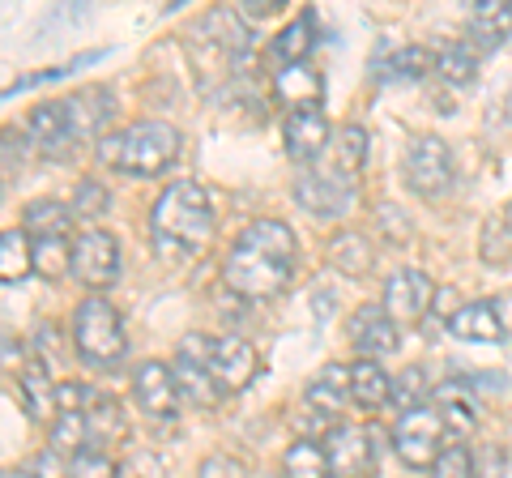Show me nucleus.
<instances>
[{"mask_svg": "<svg viewBox=\"0 0 512 478\" xmlns=\"http://www.w3.org/2000/svg\"><path fill=\"white\" fill-rule=\"evenodd\" d=\"M295 257H299L295 231L278 218H256L231 244L222 278H227L231 291L244 295V299H274L291 286Z\"/></svg>", "mask_w": 512, "mask_h": 478, "instance_id": "f257e3e1", "label": "nucleus"}, {"mask_svg": "<svg viewBox=\"0 0 512 478\" xmlns=\"http://www.w3.org/2000/svg\"><path fill=\"white\" fill-rule=\"evenodd\" d=\"M150 235L163 257H201L205 244L214 239V205L205 188L197 180H175L171 188H163V197L150 210Z\"/></svg>", "mask_w": 512, "mask_h": 478, "instance_id": "f03ea898", "label": "nucleus"}, {"mask_svg": "<svg viewBox=\"0 0 512 478\" xmlns=\"http://www.w3.org/2000/svg\"><path fill=\"white\" fill-rule=\"evenodd\" d=\"M175 154H180V129L167 120H137L99 141L103 167L120 175H158L175 163Z\"/></svg>", "mask_w": 512, "mask_h": 478, "instance_id": "7ed1b4c3", "label": "nucleus"}, {"mask_svg": "<svg viewBox=\"0 0 512 478\" xmlns=\"http://www.w3.org/2000/svg\"><path fill=\"white\" fill-rule=\"evenodd\" d=\"M73 338H77V355L94 368H111V363L124 359L128 350V333L120 312L99 295H86L73 312Z\"/></svg>", "mask_w": 512, "mask_h": 478, "instance_id": "20e7f679", "label": "nucleus"}, {"mask_svg": "<svg viewBox=\"0 0 512 478\" xmlns=\"http://www.w3.org/2000/svg\"><path fill=\"white\" fill-rule=\"evenodd\" d=\"M295 201L312 218H346L359 201V184H355V175L342 167H333V171L303 167L295 180Z\"/></svg>", "mask_w": 512, "mask_h": 478, "instance_id": "39448f33", "label": "nucleus"}, {"mask_svg": "<svg viewBox=\"0 0 512 478\" xmlns=\"http://www.w3.org/2000/svg\"><path fill=\"white\" fill-rule=\"evenodd\" d=\"M440 440H444V419H440V410L431 402L406 410L402 419H397V427H393V449L410 470L436 466V457L444 453Z\"/></svg>", "mask_w": 512, "mask_h": 478, "instance_id": "423d86ee", "label": "nucleus"}, {"mask_svg": "<svg viewBox=\"0 0 512 478\" xmlns=\"http://www.w3.org/2000/svg\"><path fill=\"white\" fill-rule=\"evenodd\" d=\"M175 380H180V389L188 393V402L197 406H218L222 397V385L214 376V338H205V333H188L175 350Z\"/></svg>", "mask_w": 512, "mask_h": 478, "instance_id": "0eeeda50", "label": "nucleus"}, {"mask_svg": "<svg viewBox=\"0 0 512 478\" xmlns=\"http://www.w3.org/2000/svg\"><path fill=\"white\" fill-rule=\"evenodd\" d=\"M73 278L86 291H107L120 282V244L107 231H82L73 239Z\"/></svg>", "mask_w": 512, "mask_h": 478, "instance_id": "6e6552de", "label": "nucleus"}, {"mask_svg": "<svg viewBox=\"0 0 512 478\" xmlns=\"http://www.w3.org/2000/svg\"><path fill=\"white\" fill-rule=\"evenodd\" d=\"M329 478H372L376 474V436L359 423H342L325 436Z\"/></svg>", "mask_w": 512, "mask_h": 478, "instance_id": "1a4fd4ad", "label": "nucleus"}, {"mask_svg": "<svg viewBox=\"0 0 512 478\" xmlns=\"http://www.w3.org/2000/svg\"><path fill=\"white\" fill-rule=\"evenodd\" d=\"M406 184L419 197H440L453 184V154L440 137H414L406 150Z\"/></svg>", "mask_w": 512, "mask_h": 478, "instance_id": "9d476101", "label": "nucleus"}, {"mask_svg": "<svg viewBox=\"0 0 512 478\" xmlns=\"http://www.w3.org/2000/svg\"><path fill=\"white\" fill-rule=\"evenodd\" d=\"M133 393H137V406L150 414V419L158 423H171L175 414H180V380H175V372L167 368V363H141L137 376H133Z\"/></svg>", "mask_w": 512, "mask_h": 478, "instance_id": "9b49d317", "label": "nucleus"}, {"mask_svg": "<svg viewBox=\"0 0 512 478\" xmlns=\"http://www.w3.org/2000/svg\"><path fill=\"white\" fill-rule=\"evenodd\" d=\"M431 295H436V286H431V278L423 274V269H397V274L384 282V304L380 308L389 312L397 325H414V321H423Z\"/></svg>", "mask_w": 512, "mask_h": 478, "instance_id": "f8f14e48", "label": "nucleus"}, {"mask_svg": "<svg viewBox=\"0 0 512 478\" xmlns=\"http://www.w3.org/2000/svg\"><path fill=\"white\" fill-rule=\"evenodd\" d=\"M282 141H286V154H291L295 163L308 167L312 158L325 154V146H333V129H329L325 111H320V107L291 111L286 124H282Z\"/></svg>", "mask_w": 512, "mask_h": 478, "instance_id": "ddd939ff", "label": "nucleus"}, {"mask_svg": "<svg viewBox=\"0 0 512 478\" xmlns=\"http://www.w3.org/2000/svg\"><path fill=\"white\" fill-rule=\"evenodd\" d=\"M64 111H69V124H73V137L77 141H103V129L116 116V99H111L107 86H86L69 94V99H60Z\"/></svg>", "mask_w": 512, "mask_h": 478, "instance_id": "4468645a", "label": "nucleus"}, {"mask_svg": "<svg viewBox=\"0 0 512 478\" xmlns=\"http://www.w3.org/2000/svg\"><path fill=\"white\" fill-rule=\"evenodd\" d=\"M26 141H30V150H39L47 158H64V154H69L77 146V137H73V124H69V111H64V103H43V107L30 111Z\"/></svg>", "mask_w": 512, "mask_h": 478, "instance_id": "2eb2a0df", "label": "nucleus"}, {"mask_svg": "<svg viewBox=\"0 0 512 478\" xmlns=\"http://www.w3.org/2000/svg\"><path fill=\"white\" fill-rule=\"evenodd\" d=\"M350 338H355L363 359L393 355V350H397V321L384 308L367 304V308H359L355 316H350Z\"/></svg>", "mask_w": 512, "mask_h": 478, "instance_id": "dca6fc26", "label": "nucleus"}, {"mask_svg": "<svg viewBox=\"0 0 512 478\" xmlns=\"http://www.w3.org/2000/svg\"><path fill=\"white\" fill-rule=\"evenodd\" d=\"M256 372V350L244 342V338H218L214 342V376H218V385L222 393H239L252 380Z\"/></svg>", "mask_w": 512, "mask_h": 478, "instance_id": "f3484780", "label": "nucleus"}, {"mask_svg": "<svg viewBox=\"0 0 512 478\" xmlns=\"http://www.w3.org/2000/svg\"><path fill=\"white\" fill-rule=\"evenodd\" d=\"M197 35L210 39L218 52H227V56H244L248 43H252V30H248L244 18H239V9H210V13L201 18Z\"/></svg>", "mask_w": 512, "mask_h": 478, "instance_id": "a211bd4d", "label": "nucleus"}, {"mask_svg": "<svg viewBox=\"0 0 512 478\" xmlns=\"http://www.w3.org/2000/svg\"><path fill=\"white\" fill-rule=\"evenodd\" d=\"M431 406L440 410L444 427H453V432H474L478 427V402L470 385H461V380H444V385L431 389Z\"/></svg>", "mask_w": 512, "mask_h": 478, "instance_id": "6ab92c4d", "label": "nucleus"}, {"mask_svg": "<svg viewBox=\"0 0 512 478\" xmlns=\"http://www.w3.org/2000/svg\"><path fill=\"white\" fill-rule=\"evenodd\" d=\"M18 385H22L26 410L35 414V419H52L56 423V414H60V385H52V372H47L43 359L26 363L22 376H18Z\"/></svg>", "mask_w": 512, "mask_h": 478, "instance_id": "aec40b11", "label": "nucleus"}, {"mask_svg": "<svg viewBox=\"0 0 512 478\" xmlns=\"http://www.w3.org/2000/svg\"><path fill=\"white\" fill-rule=\"evenodd\" d=\"M448 333H457L461 342H500L504 321H500V312H495V304L478 299V304H466L448 316Z\"/></svg>", "mask_w": 512, "mask_h": 478, "instance_id": "412c9836", "label": "nucleus"}, {"mask_svg": "<svg viewBox=\"0 0 512 478\" xmlns=\"http://www.w3.org/2000/svg\"><path fill=\"white\" fill-rule=\"evenodd\" d=\"M470 39L500 47L512 39V0H478L470 9Z\"/></svg>", "mask_w": 512, "mask_h": 478, "instance_id": "4be33fe9", "label": "nucleus"}, {"mask_svg": "<svg viewBox=\"0 0 512 478\" xmlns=\"http://www.w3.org/2000/svg\"><path fill=\"white\" fill-rule=\"evenodd\" d=\"M350 402H355V397H350V368H342V363H325L308 385V406L325 410V414H338Z\"/></svg>", "mask_w": 512, "mask_h": 478, "instance_id": "5701e85b", "label": "nucleus"}, {"mask_svg": "<svg viewBox=\"0 0 512 478\" xmlns=\"http://www.w3.org/2000/svg\"><path fill=\"white\" fill-rule=\"evenodd\" d=\"M350 397H355L363 410H380V406L393 397V380H389V372H384L376 359L350 363Z\"/></svg>", "mask_w": 512, "mask_h": 478, "instance_id": "b1692460", "label": "nucleus"}, {"mask_svg": "<svg viewBox=\"0 0 512 478\" xmlns=\"http://www.w3.org/2000/svg\"><path fill=\"white\" fill-rule=\"evenodd\" d=\"M274 90H278V99H282V103H291L295 111H303V107H320V99H325V82H320V73L308 69V65L282 69V73L274 77Z\"/></svg>", "mask_w": 512, "mask_h": 478, "instance_id": "393cba45", "label": "nucleus"}, {"mask_svg": "<svg viewBox=\"0 0 512 478\" xmlns=\"http://www.w3.org/2000/svg\"><path fill=\"white\" fill-rule=\"evenodd\" d=\"M427 69H436V56L427 47H397V52H384L376 60V77L380 82H419L427 77Z\"/></svg>", "mask_w": 512, "mask_h": 478, "instance_id": "a878e982", "label": "nucleus"}, {"mask_svg": "<svg viewBox=\"0 0 512 478\" xmlns=\"http://www.w3.org/2000/svg\"><path fill=\"white\" fill-rule=\"evenodd\" d=\"M312 47H316V13L303 9L299 18H291V26H282V35L274 39V60H282V69L303 65Z\"/></svg>", "mask_w": 512, "mask_h": 478, "instance_id": "bb28decb", "label": "nucleus"}, {"mask_svg": "<svg viewBox=\"0 0 512 478\" xmlns=\"http://www.w3.org/2000/svg\"><path fill=\"white\" fill-rule=\"evenodd\" d=\"M86 427H90V449H107V444H120L128 436V419L116 397H99L86 410Z\"/></svg>", "mask_w": 512, "mask_h": 478, "instance_id": "cd10ccee", "label": "nucleus"}, {"mask_svg": "<svg viewBox=\"0 0 512 478\" xmlns=\"http://www.w3.org/2000/svg\"><path fill=\"white\" fill-rule=\"evenodd\" d=\"M329 261L338 265L342 274L359 278V274H367V269H372L376 252H372V244H367L359 231H338V235L329 239Z\"/></svg>", "mask_w": 512, "mask_h": 478, "instance_id": "c85d7f7f", "label": "nucleus"}, {"mask_svg": "<svg viewBox=\"0 0 512 478\" xmlns=\"http://www.w3.org/2000/svg\"><path fill=\"white\" fill-rule=\"evenodd\" d=\"M30 269H35V244H30V235L18 227L5 231L0 235V278L13 286V282H22Z\"/></svg>", "mask_w": 512, "mask_h": 478, "instance_id": "c756f323", "label": "nucleus"}, {"mask_svg": "<svg viewBox=\"0 0 512 478\" xmlns=\"http://www.w3.org/2000/svg\"><path fill=\"white\" fill-rule=\"evenodd\" d=\"M282 470L286 478H329V457H325V444L316 440H295L282 457Z\"/></svg>", "mask_w": 512, "mask_h": 478, "instance_id": "7c9ffc66", "label": "nucleus"}, {"mask_svg": "<svg viewBox=\"0 0 512 478\" xmlns=\"http://www.w3.org/2000/svg\"><path fill=\"white\" fill-rule=\"evenodd\" d=\"M436 73L444 77L448 86H470V82H474V73H478L474 47H470V43H448V47H440Z\"/></svg>", "mask_w": 512, "mask_h": 478, "instance_id": "2f4dec72", "label": "nucleus"}, {"mask_svg": "<svg viewBox=\"0 0 512 478\" xmlns=\"http://www.w3.org/2000/svg\"><path fill=\"white\" fill-rule=\"evenodd\" d=\"M35 274L39 278H64V274H73V244H64V235L35 239Z\"/></svg>", "mask_w": 512, "mask_h": 478, "instance_id": "473e14b6", "label": "nucleus"}, {"mask_svg": "<svg viewBox=\"0 0 512 478\" xmlns=\"http://www.w3.org/2000/svg\"><path fill=\"white\" fill-rule=\"evenodd\" d=\"M69 231V210L56 201H35L26 205V235L47 239V235H64Z\"/></svg>", "mask_w": 512, "mask_h": 478, "instance_id": "72a5a7b5", "label": "nucleus"}, {"mask_svg": "<svg viewBox=\"0 0 512 478\" xmlns=\"http://www.w3.org/2000/svg\"><path fill=\"white\" fill-rule=\"evenodd\" d=\"M90 444V427H86V414H56V423H52V444L47 449H56V453H82Z\"/></svg>", "mask_w": 512, "mask_h": 478, "instance_id": "f704fd0d", "label": "nucleus"}, {"mask_svg": "<svg viewBox=\"0 0 512 478\" xmlns=\"http://www.w3.org/2000/svg\"><path fill=\"white\" fill-rule=\"evenodd\" d=\"M333 137H338V141H333V150H338V167L355 175L367 163V133L359 129V124H342Z\"/></svg>", "mask_w": 512, "mask_h": 478, "instance_id": "c9c22d12", "label": "nucleus"}, {"mask_svg": "<svg viewBox=\"0 0 512 478\" xmlns=\"http://www.w3.org/2000/svg\"><path fill=\"white\" fill-rule=\"evenodd\" d=\"M69 478H120V466L103 449H82L69 457Z\"/></svg>", "mask_w": 512, "mask_h": 478, "instance_id": "e433bc0d", "label": "nucleus"}, {"mask_svg": "<svg viewBox=\"0 0 512 478\" xmlns=\"http://www.w3.org/2000/svg\"><path fill=\"white\" fill-rule=\"evenodd\" d=\"M431 478H474V453L466 449V444L444 449L436 457V466H431Z\"/></svg>", "mask_w": 512, "mask_h": 478, "instance_id": "4c0bfd02", "label": "nucleus"}, {"mask_svg": "<svg viewBox=\"0 0 512 478\" xmlns=\"http://www.w3.org/2000/svg\"><path fill=\"white\" fill-rule=\"evenodd\" d=\"M73 210L82 214V218H99V214L107 210V188H103L99 180H86V184H77Z\"/></svg>", "mask_w": 512, "mask_h": 478, "instance_id": "58836bf2", "label": "nucleus"}, {"mask_svg": "<svg viewBox=\"0 0 512 478\" xmlns=\"http://www.w3.org/2000/svg\"><path fill=\"white\" fill-rule=\"evenodd\" d=\"M197 478H248V470H244V461H235L227 453H214V457L201 461Z\"/></svg>", "mask_w": 512, "mask_h": 478, "instance_id": "ea45409f", "label": "nucleus"}, {"mask_svg": "<svg viewBox=\"0 0 512 478\" xmlns=\"http://www.w3.org/2000/svg\"><path fill=\"white\" fill-rule=\"evenodd\" d=\"M419 389H423V372H419V368H410V372L393 385V402H402V414L419 406V402H414V393H419Z\"/></svg>", "mask_w": 512, "mask_h": 478, "instance_id": "a19ab883", "label": "nucleus"}, {"mask_svg": "<svg viewBox=\"0 0 512 478\" xmlns=\"http://www.w3.org/2000/svg\"><path fill=\"white\" fill-rule=\"evenodd\" d=\"M274 13H282V0H244L239 5V18L244 22H261V18H274Z\"/></svg>", "mask_w": 512, "mask_h": 478, "instance_id": "79ce46f5", "label": "nucleus"}, {"mask_svg": "<svg viewBox=\"0 0 512 478\" xmlns=\"http://www.w3.org/2000/svg\"><path fill=\"white\" fill-rule=\"evenodd\" d=\"M60 457H64V453L43 449L39 461H35V478H60V470H64V466H60Z\"/></svg>", "mask_w": 512, "mask_h": 478, "instance_id": "37998d69", "label": "nucleus"}, {"mask_svg": "<svg viewBox=\"0 0 512 478\" xmlns=\"http://www.w3.org/2000/svg\"><path fill=\"white\" fill-rule=\"evenodd\" d=\"M137 478H163V466L154 457H137Z\"/></svg>", "mask_w": 512, "mask_h": 478, "instance_id": "c03bdc74", "label": "nucleus"}, {"mask_svg": "<svg viewBox=\"0 0 512 478\" xmlns=\"http://www.w3.org/2000/svg\"><path fill=\"white\" fill-rule=\"evenodd\" d=\"M5 478H35V474H26V470H5Z\"/></svg>", "mask_w": 512, "mask_h": 478, "instance_id": "a18cd8bd", "label": "nucleus"}, {"mask_svg": "<svg viewBox=\"0 0 512 478\" xmlns=\"http://www.w3.org/2000/svg\"><path fill=\"white\" fill-rule=\"evenodd\" d=\"M261 478H274V474H261Z\"/></svg>", "mask_w": 512, "mask_h": 478, "instance_id": "49530a36", "label": "nucleus"}, {"mask_svg": "<svg viewBox=\"0 0 512 478\" xmlns=\"http://www.w3.org/2000/svg\"><path fill=\"white\" fill-rule=\"evenodd\" d=\"M508 222H512V210H508Z\"/></svg>", "mask_w": 512, "mask_h": 478, "instance_id": "de8ad7c7", "label": "nucleus"}]
</instances>
